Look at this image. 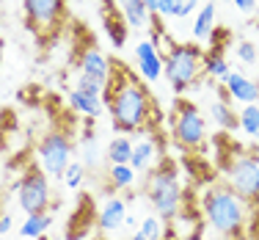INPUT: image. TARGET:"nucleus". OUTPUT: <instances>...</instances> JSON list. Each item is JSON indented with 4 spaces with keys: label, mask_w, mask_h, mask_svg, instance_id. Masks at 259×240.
<instances>
[{
    "label": "nucleus",
    "mask_w": 259,
    "mask_h": 240,
    "mask_svg": "<svg viewBox=\"0 0 259 240\" xmlns=\"http://www.w3.org/2000/svg\"><path fill=\"white\" fill-rule=\"evenodd\" d=\"M102 97H94V94H85V91H77L72 89L69 91V108L75 110V113L85 116V119H97V116H102Z\"/></svg>",
    "instance_id": "f3484780"
},
{
    "label": "nucleus",
    "mask_w": 259,
    "mask_h": 240,
    "mask_svg": "<svg viewBox=\"0 0 259 240\" xmlns=\"http://www.w3.org/2000/svg\"><path fill=\"white\" fill-rule=\"evenodd\" d=\"M201 9V0H177V9H174V20H185L190 17L193 11Z\"/></svg>",
    "instance_id": "c85d7f7f"
},
{
    "label": "nucleus",
    "mask_w": 259,
    "mask_h": 240,
    "mask_svg": "<svg viewBox=\"0 0 259 240\" xmlns=\"http://www.w3.org/2000/svg\"><path fill=\"white\" fill-rule=\"evenodd\" d=\"M224 3H232V0H224Z\"/></svg>",
    "instance_id": "58836bf2"
},
{
    "label": "nucleus",
    "mask_w": 259,
    "mask_h": 240,
    "mask_svg": "<svg viewBox=\"0 0 259 240\" xmlns=\"http://www.w3.org/2000/svg\"><path fill=\"white\" fill-rule=\"evenodd\" d=\"M102 30L108 33V39H110V45H113V47H124L130 28H127L124 17H121V9L116 11V14H108V17H102Z\"/></svg>",
    "instance_id": "4be33fe9"
},
{
    "label": "nucleus",
    "mask_w": 259,
    "mask_h": 240,
    "mask_svg": "<svg viewBox=\"0 0 259 240\" xmlns=\"http://www.w3.org/2000/svg\"><path fill=\"white\" fill-rule=\"evenodd\" d=\"M138 180V171L130 163H119V166H108V188L110 190H130Z\"/></svg>",
    "instance_id": "412c9836"
},
{
    "label": "nucleus",
    "mask_w": 259,
    "mask_h": 240,
    "mask_svg": "<svg viewBox=\"0 0 259 240\" xmlns=\"http://www.w3.org/2000/svg\"><path fill=\"white\" fill-rule=\"evenodd\" d=\"M39 240H50V237H47V235H45V237H39Z\"/></svg>",
    "instance_id": "c9c22d12"
},
{
    "label": "nucleus",
    "mask_w": 259,
    "mask_h": 240,
    "mask_svg": "<svg viewBox=\"0 0 259 240\" xmlns=\"http://www.w3.org/2000/svg\"><path fill=\"white\" fill-rule=\"evenodd\" d=\"M121 17H124L130 30L149 28V22H152V11L146 9L144 0H124V3H121Z\"/></svg>",
    "instance_id": "6ab92c4d"
},
{
    "label": "nucleus",
    "mask_w": 259,
    "mask_h": 240,
    "mask_svg": "<svg viewBox=\"0 0 259 240\" xmlns=\"http://www.w3.org/2000/svg\"><path fill=\"white\" fill-rule=\"evenodd\" d=\"M215 17H218V3H215V0H204L201 9L196 11L193 30H190L196 42H209V36H212V30H215Z\"/></svg>",
    "instance_id": "dca6fc26"
},
{
    "label": "nucleus",
    "mask_w": 259,
    "mask_h": 240,
    "mask_svg": "<svg viewBox=\"0 0 259 240\" xmlns=\"http://www.w3.org/2000/svg\"><path fill=\"white\" fill-rule=\"evenodd\" d=\"M226 42H229V30L215 25L212 36H209V47H221V50H224V47H226Z\"/></svg>",
    "instance_id": "c756f323"
},
{
    "label": "nucleus",
    "mask_w": 259,
    "mask_h": 240,
    "mask_svg": "<svg viewBox=\"0 0 259 240\" xmlns=\"http://www.w3.org/2000/svg\"><path fill=\"white\" fill-rule=\"evenodd\" d=\"M102 102L110 113L116 135H130L144 130L149 125V113H152V105H155L144 80L135 77L127 66H119V64H113Z\"/></svg>",
    "instance_id": "f257e3e1"
},
{
    "label": "nucleus",
    "mask_w": 259,
    "mask_h": 240,
    "mask_svg": "<svg viewBox=\"0 0 259 240\" xmlns=\"http://www.w3.org/2000/svg\"><path fill=\"white\" fill-rule=\"evenodd\" d=\"M204 240H218V237H204Z\"/></svg>",
    "instance_id": "e433bc0d"
},
{
    "label": "nucleus",
    "mask_w": 259,
    "mask_h": 240,
    "mask_svg": "<svg viewBox=\"0 0 259 240\" xmlns=\"http://www.w3.org/2000/svg\"><path fill=\"white\" fill-rule=\"evenodd\" d=\"M229 72H232V66H229V61H226L224 50H221V47H209L204 53V77L215 80V83H224Z\"/></svg>",
    "instance_id": "a211bd4d"
},
{
    "label": "nucleus",
    "mask_w": 259,
    "mask_h": 240,
    "mask_svg": "<svg viewBox=\"0 0 259 240\" xmlns=\"http://www.w3.org/2000/svg\"><path fill=\"white\" fill-rule=\"evenodd\" d=\"M256 163H259V155H256Z\"/></svg>",
    "instance_id": "ea45409f"
},
{
    "label": "nucleus",
    "mask_w": 259,
    "mask_h": 240,
    "mask_svg": "<svg viewBox=\"0 0 259 240\" xmlns=\"http://www.w3.org/2000/svg\"><path fill=\"white\" fill-rule=\"evenodd\" d=\"M116 3H119V6H121V3H124V0H116Z\"/></svg>",
    "instance_id": "4c0bfd02"
},
{
    "label": "nucleus",
    "mask_w": 259,
    "mask_h": 240,
    "mask_svg": "<svg viewBox=\"0 0 259 240\" xmlns=\"http://www.w3.org/2000/svg\"><path fill=\"white\" fill-rule=\"evenodd\" d=\"M201 218L221 237H240L248 224V205L229 188V182H212L201 190Z\"/></svg>",
    "instance_id": "f03ea898"
},
{
    "label": "nucleus",
    "mask_w": 259,
    "mask_h": 240,
    "mask_svg": "<svg viewBox=\"0 0 259 240\" xmlns=\"http://www.w3.org/2000/svg\"><path fill=\"white\" fill-rule=\"evenodd\" d=\"M209 116H212V122L221 130H240L237 110L232 108V100H229L224 86H218V100H212V105H209Z\"/></svg>",
    "instance_id": "2eb2a0df"
},
{
    "label": "nucleus",
    "mask_w": 259,
    "mask_h": 240,
    "mask_svg": "<svg viewBox=\"0 0 259 240\" xmlns=\"http://www.w3.org/2000/svg\"><path fill=\"white\" fill-rule=\"evenodd\" d=\"M85 182V163L83 160H72L69 169L64 171V185L69 190H77Z\"/></svg>",
    "instance_id": "a878e982"
},
{
    "label": "nucleus",
    "mask_w": 259,
    "mask_h": 240,
    "mask_svg": "<svg viewBox=\"0 0 259 240\" xmlns=\"http://www.w3.org/2000/svg\"><path fill=\"white\" fill-rule=\"evenodd\" d=\"M53 226V213H36V215H25V221L20 224V237L25 240H39L50 232Z\"/></svg>",
    "instance_id": "aec40b11"
},
{
    "label": "nucleus",
    "mask_w": 259,
    "mask_h": 240,
    "mask_svg": "<svg viewBox=\"0 0 259 240\" xmlns=\"http://www.w3.org/2000/svg\"><path fill=\"white\" fill-rule=\"evenodd\" d=\"M224 89H226V94H229L232 105L234 102H240V105L259 102V83L251 80L248 75H243V72H229L224 80Z\"/></svg>",
    "instance_id": "ddd939ff"
},
{
    "label": "nucleus",
    "mask_w": 259,
    "mask_h": 240,
    "mask_svg": "<svg viewBox=\"0 0 259 240\" xmlns=\"http://www.w3.org/2000/svg\"><path fill=\"white\" fill-rule=\"evenodd\" d=\"M11 193H17V205L25 215L50 213L53 193H50V177L41 171V166H28L25 174L14 180Z\"/></svg>",
    "instance_id": "0eeeda50"
},
{
    "label": "nucleus",
    "mask_w": 259,
    "mask_h": 240,
    "mask_svg": "<svg viewBox=\"0 0 259 240\" xmlns=\"http://www.w3.org/2000/svg\"><path fill=\"white\" fill-rule=\"evenodd\" d=\"M144 193L149 199L155 215H160L165 224H171L180 215L182 202H185V188L180 182V171H177V166L171 160H163L155 171L146 174Z\"/></svg>",
    "instance_id": "7ed1b4c3"
},
{
    "label": "nucleus",
    "mask_w": 259,
    "mask_h": 240,
    "mask_svg": "<svg viewBox=\"0 0 259 240\" xmlns=\"http://www.w3.org/2000/svg\"><path fill=\"white\" fill-rule=\"evenodd\" d=\"M226 182L248 207H259V163L256 155H237L226 166Z\"/></svg>",
    "instance_id": "1a4fd4ad"
},
{
    "label": "nucleus",
    "mask_w": 259,
    "mask_h": 240,
    "mask_svg": "<svg viewBox=\"0 0 259 240\" xmlns=\"http://www.w3.org/2000/svg\"><path fill=\"white\" fill-rule=\"evenodd\" d=\"M138 138L133 141V157H130V166H133L138 174H149V171H155L160 163H163V144H160L157 138V130H149V127H144V130L135 133Z\"/></svg>",
    "instance_id": "9d476101"
},
{
    "label": "nucleus",
    "mask_w": 259,
    "mask_h": 240,
    "mask_svg": "<svg viewBox=\"0 0 259 240\" xmlns=\"http://www.w3.org/2000/svg\"><path fill=\"white\" fill-rule=\"evenodd\" d=\"M72 155H75V144H72L66 130H50L41 135L39 144H36L39 166L50 180H64V171L69 169Z\"/></svg>",
    "instance_id": "6e6552de"
},
{
    "label": "nucleus",
    "mask_w": 259,
    "mask_h": 240,
    "mask_svg": "<svg viewBox=\"0 0 259 240\" xmlns=\"http://www.w3.org/2000/svg\"><path fill=\"white\" fill-rule=\"evenodd\" d=\"M168 229L171 226L165 224L160 215H146V218H141V224H138V232L146 240H165L168 237Z\"/></svg>",
    "instance_id": "393cba45"
},
{
    "label": "nucleus",
    "mask_w": 259,
    "mask_h": 240,
    "mask_svg": "<svg viewBox=\"0 0 259 240\" xmlns=\"http://www.w3.org/2000/svg\"><path fill=\"white\" fill-rule=\"evenodd\" d=\"M232 6L237 11H243V14H254L256 11V0H232Z\"/></svg>",
    "instance_id": "2f4dec72"
},
{
    "label": "nucleus",
    "mask_w": 259,
    "mask_h": 240,
    "mask_svg": "<svg viewBox=\"0 0 259 240\" xmlns=\"http://www.w3.org/2000/svg\"><path fill=\"white\" fill-rule=\"evenodd\" d=\"M77 3H83V0H77Z\"/></svg>",
    "instance_id": "a19ab883"
},
{
    "label": "nucleus",
    "mask_w": 259,
    "mask_h": 240,
    "mask_svg": "<svg viewBox=\"0 0 259 240\" xmlns=\"http://www.w3.org/2000/svg\"><path fill=\"white\" fill-rule=\"evenodd\" d=\"M75 69H77V75L94 77V80H100V83L108 86L110 72H113V61H110L97 45H85L83 50L75 55Z\"/></svg>",
    "instance_id": "9b49d317"
},
{
    "label": "nucleus",
    "mask_w": 259,
    "mask_h": 240,
    "mask_svg": "<svg viewBox=\"0 0 259 240\" xmlns=\"http://www.w3.org/2000/svg\"><path fill=\"white\" fill-rule=\"evenodd\" d=\"M234 55H237L243 64H248V66H256V58H259L256 45H254V42H248V39H240L237 45H234Z\"/></svg>",
    "instance_id": "bb28decb"
},
{
    "label": "nucleus",
    "mask_w": 259,
    "mask_h": 240,
    "mask_svg": "<svg viewBox=\"0 0 259 240\" xmlns=\"http://www.w3.org/2000/svg\"><path fill=\"white\" fill-rule=\"evenodd\" d=\"M133 55H135V64H138V77L144 80V83L155 86L157 80L163 77V66H165L163 53H160L149 39H141L138 45H135Z\"/></svg>",
    "instance_id": "f8f14e48"
},
{
    "label": "nucleus",
    "mask_w": 259,
    "mask_h": 240,
    "mask_svg": "<svg viewBox=\"0 0 259 240\" xmlns=\"http://www.w3.org/2000/svg\"><path fill=\"white\" fill-rule=\"evenodd\" d=\"M168 130L171 138L188 152H199L207 144V119L193 102L177 100L168 113Z\"/></svg>",
    "instance_id": "39448f33"
},
{
    "label": "nucleus",
    "mask_w": 259,
    "mask_h": 240,
    "mask_svg": "<svg viewBox=\"0 0 259 240\" xmlns=\"http://www.w3.org/2000/svg\"><path fill=\"white\" fill-rule=\"evenodd\" d=\"M130 240H146V237H144V235H141V232H135V235H133V237H130Z\"/></svg>",
    "instance_id": "f704fd0d"
},
{
    "label": "nucleus",
    "mask_w": 259,
    "mask_h": 240,
    "mask_svg": "<svg viewBox=\"0 0 259 240\" xmlns=\"http://www.w3.org/2000/svg\"><path fill=\"white\" fill-rule=\"evenodd\" d=\"M75 89L77 91H85V94H94V97H102L105 94V83L94 77H85V75H77L75 77Z\"/></svg>",
    "instance_id": "cd10ccee"
},
{
    "label": "nucleus",
    "mask_w": 259,
    "mask_h": 240,
    "mask_svg": "<svg viewBox=\"0 0 259 240\" xmlns=\"http://www.w3.org/2000/svg\"><path fill=\"white\" fill-rule=\"evenodd\" d=\"M127 221V202L121 196H110L102 202V207L97 210V226L100 232H116Z\"/></svg>",
    "instance_id": "4468645a"
},
{
    "label": "nucleus",
    "mask_w": 259,
    "mask_h": 240,
    "mask_svg": "<svg viewBox=\"0 0 259 240\" xmlns=\"http://www.w3.org/2000/svg\"><path fill=\"white\" fill-rule=\"evenodd\" d=\"M146 3V9L152 11V14H157V6H160V0H144Z\"/></svg>",
    "instance_id": "72a5a7b5"
},
{
    "label": "nucleus",
    "mask_w": 259,
    "mask_h": 240,
    "mask_svg": "<svg viewBox=\"0 0 259 240\" xmlns=\"http://www.w3.org/2000/svg\"><path fill=\"white\" fill-rule=\"evenodd\" d=\"M237 125L245 135L259 138V102H251V105H243L237 110Z\"/></svg>",
    "instance_id": "b1692460"
},
{
    "label": "nucleus",
    "mask_w": 259,
    "mask_h": 240,
    "mask_svg": "<svg viewBox=\"0 0 259 240\" xmlns=\"http://www.w3.org/2000/svg\"><path fill=\"white\" fill-rule=\"evenodd\" d=\"M22 14L30 33L41 45H50L66 20V0H22Z\"/></svg>",
    "instance_id": "423d86ee"
},
{
    "label": "nucleus",
    "mask_w": 259,
    "mask_h": 240,
    "mask_svg": "<svg viewBox=\"0 0 259 240\" xmlns=\"http://www.w3.org/2000/svg\"><path fill=\"white\" fill-rule=\"evenodd\" d=\"M105 157H108L110 166L130 163V157H133V138L130 135H113L108 149H105Z\"/></svg>",
    "instance_id": "5701e85b"
},
{
    "label": "nucleus",
    "mask_w": 259,
    "mask_h": 240,
    "mask_svg": "<svg viewBox=\"0 0 259 240\" xmlns=\"http://www.w3.org/2000/svg\"><path fill=\"white\" fill-rule=\"evenodd\" d=\"M163 77L171 83L174 94H185L188 89H199L204 77V53L196 42H174L163 55Z\"/></svg>",
    "instance_id": "20e7f679"
},
{
    "label": "nucleus",
    "mask_w": 259,
    "mask_h": 240,
    "mask_svg": "<svg viewBox=\"0 0 259 240\" xmlns=\"http://www.w3.org/2000/svg\"><path fill=\"white\" fill-rule=\"evenodd\" d=\"M11 226H14V221H11V215L6 210H0V235H6V232H11Z\"/></svg>",
    "instance_id": "473e14b6"
},
{
    "label": "nucleus",
    "mask_w": 259,
    "mask_h": 240,
    "mask_svg": "<svg viewBox=\"0 0 259 240\" xmlns=\"http://www.w3.org/2000/svg\"><path fill=\"white\" fill-rule=\"evenodd\" d=\"M174 9H177V0H160V6H157V17L168 20V17H174Z\"/></svg>",
    "instance_id": "7c9ffc66"
}]
</instances>
